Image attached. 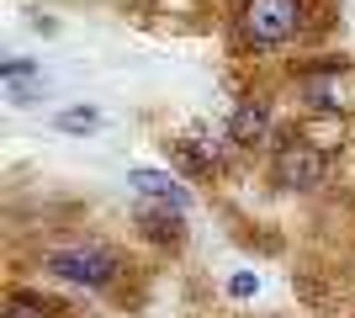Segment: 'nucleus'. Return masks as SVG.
<instances>
[{"instance_id": "0eeeda50", "label": "nucleus", "mask_w": 355, "mask_h": 318, "mask_svg": "<svg viewBox=\"0 0 355 318\" xmlns=\"http://www.w3.org/2000/svg\"><path fill=\"white\" fill-rule=\"evenodd\" d=\"M133 223H138V233H144L148 244H159V249H170V244L186 239V212L170 207V202H144V197H138Z\"/></svg>"}, {"instance_id": "f8f14e48", "label": "nucleus", "mask_w": 355, "mask_h": 318, "mask_svg": "<svg viewBox=\"0 0 355 318\" xmlns=\"http://www.w3.org/2000/svg\"><path fill=\"white\" fill-rule=\"evenodd\" d=\"M254 292H260V281H254V271H234V276H228V297H234V303H250Z\"/></svg>"}, {"instance_id": "39448f33", "label": "nucleus", "mask_w": 355, "mask_h": 318, "mask_svg": "<svg viewBox=\"0 0 355 318\" xmlns=\"http://www.w3.org/2000/svg\"><path fill=\"white\" fill-rule=\"evenodd\" d=\"M170 143V154H175V165L186 170V175H196V181H207V175H223V170L234 165V138L223 133V138H212V133H180V138H164Z\"/></svg>"}, {"instance_id": "6e6552de", "label": "nucleus", "mask_w": 355, "mask_h": 318, "mask_svg": "<svg viewBox=\"0 0 355 318\" xmlns=\"http://www.w3.org/2000/svg\"><path fill=\"white\" fill-rule=\"evenodd\" d=\"M128 186H133L144 202H170V207L191 212V191H186L170 170H128Z\"/></svg>"}, {"instance_id": "f257e3e1", "label": "nucleus", "mask_w": 355, "mask_h": 318, "mask_svg": "<svg viewBox=\"0 0 355 318\" xmlns=\"http://www.w3.org/2000/svg\"><path fill=\"white\" fill-rule=\"evenodd\" d=\"M313 0H234L228 37L239 53H282L313 37Z\"/></svg>"}, {"instance_id": "f03ea898", "label": "nucleus", "mask_w": 355, "mask_h": 318, "mask_svg": "<svg viewBox=\"0 0 355 318\" xmlns=\"http://www.w3.org/2000/svg\"><path fill=\"white\" fill-rule=\"evenodd\" d=\"M292 96L308 117H350L355 112V64L350 59H313L292 75Z\"/></svg>"}, {"instance_id": "7ed1b4c3", "label": "nucleus", "mask_w": 355, "mask_h": 318, "mask_svg": "<svg viewBox=\"0 0 355 318\" xmlns=\"http://www.w3.org/2000/svg\"><path fill=\"white\" fill-rule=\"evenodd\" d=\"M37 265H43L53 281H69V287H85V292H106L122 276V255H117V249H106L101 239L48 244Z\"/></svg>"}, {"instance_id": "20e7f679", "label": "nucleus", "mask_w": 355, "mask_h": 318, "mask_svg": "<svg viewBox=\"0 0 355 318\" xmlns=\"http://www.w3.org/2000/svg\"><path fill=\"white\" fill-rule=\"evenodd\" d=\"M276 191H318L329 181V149L313 143L308 133H286L270 143V165H266Z\"/></svg>"}, {"instance_id": "9b49d317", "label": "nucleus", "mask_w": 355, "mask_h": 318, "mask_svg": "<svg viewBox=\"0 0 355 318\" xmlns=\"http://www.w3.org/2000/svg\"><path fill=\"white\" fill-rule=\"evenodd\" d=\"M0 75L11 80V85H27V80H43V69H37L32 59H6V64H0Z\"/></svg>"}, {"instance_id": "9d476101", "label": "nucleus", "mask_w": 355, "mask_h": 318, "mask_svg": "<svg viewBox=\"0 0 355 318\" xmlns=\"http://www.w3.org/2000/svg\"><path fill=\"white\" fill-rule=\"evenodd\" d=\"M53 127H59V133H96V127H101V112H96V106H69V112L53 117Z\"/></svg>"}, {"instance_id": "1a4fd4ad", "label": "nucleus", "mask_w": 355, "mask_h": 318, "mask_svg": "<svg viewBox=\"0 0 355 318\" xmlns=\"http://www.w3.org/2000/svg\"><path fill=\"white\" fill-rule=\"evenodd\" d=\"M64 303L43 297V292H11L6 297V318H59Z\"/></svg>"}, {"instance_id": "423d86ee", "label": "nucleus", "mask_w": 355, "mask_h": 318, "mask_svg": "<svg viewBox=\"0 0 355 318\" xmlns=\"http://www.w3.org/2000/svg\"><path fill=\"white\" fill-rule=\"evenodd\" d=\"M223 133L234 138V149H266V143H276V106H270V96H244Z\"/></svg>"}]
</instances>
